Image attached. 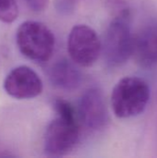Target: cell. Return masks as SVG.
Listing matches in <instances>:
<instances>
[{"instance_id": "6", "label": "cell", "mask_w": 157, "mask_h": 158, "mask_svg": "<svg viewBox=\"0 0 157 158\" xmlns=\"http://www.w3.org/2000/svg\"><path fill=\"white\" fill-rule=\"evenodd\" d=\"M77 112L81 124L87 129L98 131L105 127L108 113L102 91L98 88L85 91L80 98Z\"/></svg>"}, {"instance_id": "3", "label": "cell", "mask_w": 157, "mask_h": 158, "mask_svg": "<svg viewBox=\"0 0 157 158\" xmlns=\"http://www.w3.org/2000/svg\"><path fill=\"white\" fill-rule=\"evenodd\" d=\"M150 100L148 84L138 77L122 78L115 85L111 94V105L119 118H129L142 114Z\"/></svg>"}, {"instance_id": "7", "label": "cell", "mask_w": 157, "mask_h": 158, "mask_svg": "<svg viewBox=\"0 0 157 158\" xmlns=\"http://www.w3.org/2000/svg\"><path fill=\"white\" fill-rule=\"evenodd\" d=\"M43 81L30 67L19 66L13 69L4 81L6 93L16 99H31L43 92Z\"/></svg>"}, {"instance_id": "9", "label": "cell", "mask_w": 157, "mask_h": 158, "mask_svg": "<svg viewBox=\"0 0 157 158\" xmlns=\"http://www.w3.org/2000/svg\"><path fill=\"white\" fill-rule=\"evenodd\" d=\"M49 80L55 87L71 92L81 85L82 76L73 61L62 58L50 68Z\"/></svg>"}, {"instance_id": "10", "label": "cell", "mask_w": 157, "mask_h": 158, "mask_svg": "<svg viewBox=\"0 0 157 158\" xmlns=\"http://www.w3.org/2000/svg\"><path fill=\"white\" fill-rule=\"evenodd\" d=\"M19 14L17 0H0V20L6 23L13 22Z\"/></svg>"}, {"instance_id": "13", "label": "cell", "mask_w": 157, "mask_h": 158, "mask_svg": "<svg viewBox=\"0 0 157 158\" xmlns=\"http://www.w3.org/2000/svg\"><path fill=\"white\" fill-rule=\"evenodd\" d=\"M11 156V155H7V154L5 153L4 150L0 149V156Z\"/></svg>"}, {"instance_id": "5", "label": "cell", "mask_w": 157, "mask_h": 158, "mask_svg": "<svg viewBox=\"0 0 157 158\" xmlns=\"http://www.w3.org/2000/svg\"><path fill=\"white\" fill-rule=\"evenodd\" d=\"M68 52L76 65L91 67L102 54V41L93 29L85 24H79L74 26L68 34Z\"/></svg>"}, {"instance_id": "11", "label": "cell", "mask_w": 157, "mask_h": 158, "mask_svg": "<svg viewBox=\"0 0 157 158\" xmlns=\"http://www.w3.org/2000/svg\"><path fill=\"white\" fill-rule=\"evenodd\" d=\"M25 2L32 11L41 12L46 7L48 0H25Z\"/></svg>"}, {"instance_id": "4", "label": "cell", "mask_w": 157, "mask_h": 158, "mask_svg": "<svg viewBox=\"0 0 157 158\" xmlns=\"http://www.w3.org/2000/svg\"><path fill=\"white\" fill-rule=\"evenodd\" d=\"M16 42L20 53L36 62L48 61L56 44L52 31L45 24L35 20H27L19 26Z\"/></svg>"}, {"instance_id": "12", "label": "cell", "mask_w": 157, "mask_h": 158, "mask_svg": "<svg viewBox=\"0 0 157 158\" xmlns=\"http://www.w3.org/2000/svg\"><path fill=\"white\" fill-rule=\"evenodd\" d=\"M77 2L78 0H57V5L60 10L70 11L74 8V6Z\"/></svg>"}, {"instance_id": "8", "label": "cell", "mask_w": 157, "mask_h": 158, "mask_svg": "<svg viewBox=\"0 0 157 158\" xmlns=\"http://www.w3.org/2000/svg\"><path fill=\"white\" fill-rule=\"evenodd\" d=\"M133 56L143 68L157 66V20L150 21L134 35Z\"/></svg>"}, {"instance_id": "2", "label": "cell", "mask_w": 157, "mask_h": 158, "mask_svg": "<svg viewBox=\"0 0 157 158\" xmlns=\"http://www.w3.org/2000/svg\"><path fill=\"white\" fill-rule=\"evenodd\" d=\"M131 17H112L102 42V55L106 66L118 68L133 56L134 34Z\"/></svg>"}, {"instance_id": "1", "label": "cell", "mask_w": 157, "mask_h": 158, "mask_svg": "<svg viewBox=\"0 0 157 158\" xmlns=\"http://www.w3.org/2000/svg\"><path fill=\"white\" fill-rule=\"evenodd\" d=\"M54 107L57 117L48 125L43 138L46 156L60 157L69 154L80 140L81 122L74 106L64 99H56Z\"/></svg>"}]
</instances>
